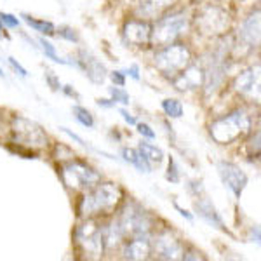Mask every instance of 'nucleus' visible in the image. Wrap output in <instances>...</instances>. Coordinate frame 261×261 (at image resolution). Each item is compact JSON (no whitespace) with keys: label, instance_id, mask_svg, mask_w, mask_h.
<instances>
[{"label":"nucleus","instance_id":"nucleus-15","mask_svg":"<svg viewBox=\"0 0 261 261\" xmlns=\"http://www.w3.org/2000/svg\"><path fill=\"white\" fill-rule=\"evenodd\" d=\"M239 39L247 47H256L259 44V11L256 9L242 21L239 28Z\"/></svg>","mask_w":261,"mask_h":261},{"label":"nucleus","instance_id":"nucleus-35","mask_svg":"<svg viewBox=\"0 0 261 261\" xmlns=\"http://www.w3.org/2000/svg\"><path fill=\"white\" fill-rule=\"evenodd\" d=\"M125 75H130V77H133L134 81H140V68H138L136 65H130L129 70L125 71Z\"/></svg>","mask_w":261,"mask_h":261},{"label":"nucleus","instance_id":"nucleus-16","mask_svg":"<svg viewBox=\"0 0 261 261\" xmlns=\"http://www.w3.org/2000/svg\"><path fill=\"white\" fill-rule=\"evenodd\" d=\"M202 81H204V73L199 66H190L188 65L187 68H183L178 73V77L174 79V87L178 91H190L199 87Z\"/></svg>","mask_w":261,"mask_h":261},{"label":"nucleus","instance_id":"nucleus-40","mask_svg":"<svg viewBox=\"0 0 261 261\" xmlns=\"http://www.w3.org/2000/svg\"><path fill=\"white\" fill-rule=\"evenodd\" d=\"M63 91H65V94H68V96H75V98H79L77 92H75L73 89H71V86H65V87H63Z\"/></svg>","mask_w":261,"mask_h":261},{"label":"nucleus","instance_id":"nucleus-13","mask_svg":"<svg viewBox=\"0 0 261 261\" xmlns=\"http://www.w3.org/2000/svg\"><path fill=\"white\" fill-rule=\"evenodd\" d=\"M235 91L247 98H259V66H252L237 75L233 84Z\"/></svg>","mask_w":261,"mask_h":261},{"label":"nucleus","instance_id":"nucleus-28","mask_svg":"<svg viewBox=\"0 0 261 261\" xmlns=\"http://www.w3.org/2000/svg\"><path fill=\"white\" fill-rule=\"evenodd\" d=\"M167 181H171V183H178V181H179L178 164H176L174 159H169V169H167Z\"/></svg>","mask_w":261,"mask_h":261},{"label":"nucleus","instance_id":"nucleus-27","mask_svg":"<svg viewBox=\"0 0 261 261\" xmlns=\"http://www.w3.org/2000/svg\"><path fill=\"white\" fill-rule=\"evenodd\" d=\"M0 24L14 30V28L19 27V19L16 18V16L9 14V12H0Z\"/></svg>","mask_w":261,"mask_h":261},{"label":"nucleus","instance_id":"nucleus-9","mask_svg":"<svg viewBox=\"0 0 261 261\" xmlns=\"http://www.w3.org/2000/svg\"><path fill=\"white\" fill-rule=\"evenodd\" d=\"M218 172H220L223 183L228 190L233 193L237 199H241L244 188L247 185V174L244 172L241 167L235 166L231 162H218Z\"/></svg>","mask_w":261,"mask_h":261},{"label":"nucleus","instance_id":"nucleus-24","mask_svg":"<svg viewBox=\"0 0 261 261\" xmlns=\"http://www.w3.org/2000/svg\"><path fill=\"white\" fill-rule=\"evenodd\" d=\"M73 113H75V119H77L84 127H94V119H92V113L89 110H86V108L79 107V105H75L73 107Z\"/></svg>","mask_w":261,"mask_h":261},{"label":"nucleus","instance_id":"nucleus-7","mask_svg":"<svg viewBox=\"0 0 261 261\" xmlns=\"http://www.w3.org/2000/svg\"><path fill=\"white\" fill-rule=\"evenodd\" d=\"M188 30V18L183 12H172L157 21L155 28L151 30V42L157 45L172 44L181 33Z\"/></svg>","mask_w":261,"mask_h":261},{"label":"nucleus","instance_id":"nucleus-38","mask_svg":"<svg viewBox=\"0 0 261 261\" xmlns=\"http://www.w3.org/2000/svg\"><path fill=\"white\" fill-rule=\"evenodd\" d=\"M98 105L103 108H112V107H115L117 103L113 99H98Z\"/></svg>","mask_w":261,"mask_h":261},{"label":"nucleus","instance_id":"nucleus-25","mask_svg":"<svg viewBox=\"0 0 261 261\" xmlns=\"http://www.w3.org/2000/svg\"><path fill=\"white\" fill-rule=\"evenodd\" d=\"M39 44L42 45V50L45 53V56L49 58V60H53L54 63H61V65H66V61L65 60H61L60 56H58V53H56V47H54L50 42H47L45 39H39Z\"/></svg>","mask_w":261,"mask_h":261},{"label":"nucleus","instance_id":"nucleus-21","mask_svg":"<svg viewBox=\"0 0 261 261\" xmlns=\"http://www.w3.org/2000/svg\"><path fill=\"white\" fill-rule=\"evenodd\" d=\"M23 19L27 21L28 27H32L33 30L39 32V33H44V35H54V32H56V27H54L50 21L35 19V18H32V16H27V14H23Z\"/></svg>","mask_w":261,"mask_h":261},{"label":"nucleus","instance_id":"nucleus-32","mask_svg":"<svg viewBox=\"0 0 261 261\" xmlns=\"http://www.w3.org/2000/svg\"><path fill=\"white\" fill-rule=\"evenodd\" d=\"M7 61H9V65L12 66V68H14V71H18V73L21 75V77H27V75H28V71L24 70L23 66H21L19 63L14 60V58H11V56H9V58H7Z\"/></svg>","mask_w":261,"mask_h":261},{"label":"nucleus","instance_id":"nucleus-30","mask_svg":"<svg viewBox=\"0 0 261 261\" xmlns=\"http://www.w3.org/2000/svg\"><path fill=\"white\" fill-rule=\"evenodd\" d=\"M60 37H63V39H66L70 42H79L77 32L71 30V28H60Z\"/></svg>","mask_w":261,"mask_h":261},{"label":"nucleus","instance_id":"nucleus-1","mask_svg":"<svg viewBox=\"0 0 261 261\" xmlns=\"http://www.w3.org/2000/svg\"><path fill=\"white\" fill-rule=\"evenodd\" d=\"M122 200V190L113 183H98L81 199L79 213L84 218L108 214L119 205Z\"/></svg>","mask_w":261,"mask_h":261},{"label":"nucleus","instance_id":"nucleus-14","mask_svg":"<svg viewBox=\"0 0 261 261\" xmlns=\"http://www.w3.org/2000/svg\"><path fill=\"white\" fill-rule=\"evenodd\" d=\"M124 37L133 45H145L151 39V27L146 21L130 19L124 27Z\"/></svg>","mask_w":261,"mask_h":261},{"label":"nucleus","instance_id":"nucleus-10","mask_svg":"<svg viewBox=\"0 0 261 261\" xmlns=\"http://www.w3.org/2000/svg\"><path fill=\"white\" fill-rule=\"evenodd\" d=\"M228 14L218 7H205L197 16V24L204 33H223L228 28Z\"/></svg>","mask_w":261,"mask_h":261},{"label":"nucleus","instance_id":"nucleus-33","mask_svg":"<svg viewBox=\"0 0 261 261\" xmlns=\"http://www.w3.org/2000/svg\"><path fill=\"white\" fill-rule=\"evenodd\" d=\"M171 0H145V6H148V7H151V11H155L157 7H164Z\"/></svg>","mask_w":261,"mask_h":261},{"label":"nucleus","instance_id":"nucleus-19","mask_svg":"<svg viewBox=\"0 0 261 261\" xmlns=\"http://www.w3.org/2000/svg\"><path fill=\"white\" fill-rule=\"evenodd\" d=\"M79 68L86 70L87 75H89L94 82H103L105 77H107V70H105V66L101 65L98 60H94V58L84 56V60H81V63H79Z\"/></svg>","mask_w":261,"mask_h":261},{"label":"nucleus","instance_id":"nucleus-3","mask_svg":"<svg viewBox=\"0 0 261 261\" xmlns=\"http://www.w3.org/2000/svg\"><path fill=\"white\" fill-rule=\"evenodd\" d=\"M192 61V53L185 44H167L155 54L153 63L164 75H178Z\"/></svg>","mask_w":261,"mask_h":261},{"label":"nucleus","instance_id":"nucleus-20","mask_svg":"<svg viewBox=\"0 0 261 261\" xmlns=\"http://www.w3.org/2000/svg\"><path fill=\"white\" fill-rule=\"evenodd\" d=\"M122 157H124L125 162L133 164L138 171L141 172H150L151 171V166L150 162L146 161V157L141 153L140 150H134V148H124L122 150Z\"/></svg>","mask_w":261,"mask_h":261},{"label":"nucleus","instance_id":"nucleus-41","mask_svg":"<svg viewBox=\"0 0 261 261\" xmlns=\"http://www.w3.org/2000/svg\"><path fill=\"white\" fill-rule=\"evenodd\" d=\"M0 35H2V24H0Z\"/></svg>","mask_w":261,"mask_h":261},{"label":"nucleus","instance_id":"nucleus-8","mask_svg":"<svg viewBox=\"0 0 261 261\" xmlns=\"http://www.w3.org/2000/svg\"><path fill=\"white\" fill-rule=\"evenodd\" d=\"M61 178L66 188H70V190H82V188L89 190V188L99 183L101 176L82 162H68L63 166Z\"/></svg>","mask_w":261,"mask_h":261},{"label":"nucleus","instance_id":"nucleus-36","mask_svg":"<svg viewBox=\"0 0 261 261\" xmlns=\"http://www.w3.org/2000/svg\"><path fill=\"white\" fill-rule=\"evenodd\" d=\"M47 82L50 84V87H53L54 91H58V89H61V86H60V81H58L56 77H54L53 73H49L47 75Z\"/></svg>","mask_w":261,"mask_h":261},{"label":"nucleus","instance_id":"nucleus-11","mask_svg":"<svg viewBox=\"0 0 261 261\" xmlns=\"http://www.w3.org/2000/svg\"><path fill=\"white\" fill-rule=\"evenodd\" d=\"M225 54L221 50L213 54V58L209 60V65L207 68L204 71V86H205V92L211 94L218 89V87L223 84V79H225V71H226V66H225Z\"/></svg>","mask_w":261,"mask_h":261},{"label":"nucleus","instance_id":"nucleus-37","mask_svg":"<svg viewBox=\"0 0 261 261\" xmlns=\"http://www.w3.org/2000/svg\"><path fill=\"white\" fill-rule=\"evenodd\" d=\"M174 207H176V211H178V213H179V214H181V216H183V218H187V220H188V221H192V220H193V216H192V214H190V213H188V211H187V209L179 207V205H178V204H174Z\"/></svg>","mask_w":261,"mask_h":261},{"label":"nucleus","instance_id":"nucleus-39","mask_svg":"<svg viewBox=\"0 0 261 261\" xmlns=\"http://www.w3.org/2000/svg\"><path fill=\"white\" fill-rule=\"evenodd\" d=\"M251 239H252L251 242H256V244L259 242V228L258 226H256V228H251Z\"/></svg>","mask_w":261,"mask_h":261},{"label":"nucleus","instance_id":"nucleus-4","mask_svg":"<svg viewBox=\"0 0 261 261\" xmlns=\"http://www.w3.org/2000/svg\"><path fill=\"white\" fill-rule=\"evenodd\" d=\"M117 220H119L120 228L124 231V237H127V235L129 237H148L151 226H153L150 214L134 202H130L122 209Z\"/></svg>","mask_w":261,"mask_h":261},{"label":"nucleus","instance_id":"nucleus-23","mask_svg":"<svg viewBox=\"0 0 261 261\" xmlns=\"http://www.w3.org/2000/svg\"><path fill=\"white\" fill-rule=\"evenodd\" d=\"M162 110L171 119H179L183 115V105L178 99H164L162 101Z\"/></svg>","mask_w":261,"mask_h":261},{"label":"nucleus","instance_id":"nucleus-34","mask_svg":"<svg viewBox=\"0 0 261 261\" xmlns=\"http://www.w3.org/2000/svg\"><path fill=\"white\" fill-rule=\"evenodd\" d=\"M120 115H122V119H124L125 122H127V124L129 125H136L138 124V122H136V119H134V117L133 115H130V113L127 112V110H124V108H120Z\"/></svg>","mask_w":261,"mask_h":261},{"label":"nucleus","instance_id":"nucleus-6","mask_svg":"<svg viewBox=\"0 0 261 261\" xmlns=\"http://www.w3.org/2000/svg\"><path fill=\"white\" fill-rule=\"evenodd\" d=\"M11 130L16 145L27 146V148H44V146H47V134L33 120H28L24 117H14Z\"/></svg>","mask_w":261,"mask_h":261},{"label":"nucleus","instance_id":"nucleus-22","mask_svg":"<svg viewBox=\"0 0 261 261\" xmlns=\"http://www.w3.org/2000/svg\"><path fill=\"white\" fill-rule=\"evenodd\" d=\"M140 151L145 155L150 164H161L164 161V151L159 146L151 145V143H140Z\"/></svg>","mask_w":261,"mask_h":261},{"label":"nucleus","instance_id":"nucleus-12","mask_svg":"<svg viewBox=\"0 0 261 261\" xmlns=\"http://www.w3.org/2000/svg\"><path fill=\"white\" fill-rule=\"evenodd\" d=\"M151 249H155V252L159 254V258L162 259H183V246L179 244L178 239L174 235H171V231H162L157 235Z\"/></svg>","mask_w":261,"mask_h":261},{"label":"nucleus","instance_id":"nucleus-29","mask_svg":"<svg viewBox=\"0 0 261 261\" xmlns=\"http://www.w3.org/2000/svg\"><path fill=\"white\" fill-rule=\"evenodd\" d=\"M138 133L141 134L143 138H146V140H155V130L150 127L148 124H138Z\"/></svg>","mask_w":261,"mask_h":261},{"label":"nucleus","instance_id":"nucleus-26","mask_svg":"<svg viewBox=\"0 0 261 261\" xmlns=\"http://www.w3.org/2000/svg\"><path fill=\"white\" fill-rule=\"evenodd\" d=\"M110 94H112V99L115 101V103L129 105V94L125 92V89H122V87H119V86L110 87Z\"/></svg>","mask_w":261,"mask_h":261},{"label":"nucleus","instance_id":"nucleus-2","mask_svg":"<svg viewBox=\"0 0 261 261\" xmlns=\"http://www.w3.org/2000/svg\"><path fill=\"white\" fill-rule=\"evenodd\" d=\"M251 127V119L244 110H235L211 124V136L220 145H228L246 134Z\"/></svg>","mask_w":261,"mask_h":261},{"label":"nucleus","instance_id":"nucleus-31","mask_svg":"<svg viewBox=\"0 0 261 261\" xmlns=\"http://www.w3.org/2000/svg\"><path fill=\"white\" fill-rule=\"evenodd\" d=\"M110 79L113 81V84H115V86L124 87V84H125V73H124V71H112Z\"/></svg>","mask_w":261,"mask_h":261},{"label":"nucleus","instance_id":"nucleus-17","mask_svg":"<svg viewBox=\"0 0 261 261\" xmlns=\"http://www.w3.org/2000/svg\"><path fill=\"white\" fill-rule=\"evenodd\" d=\"M124 258L125 259H148L151 254V242L148 237H133L124 247Z\"/></svg>","mask_w":261,"mask_h":261},{"label":"nucleus","instance_id":"nucleus-5","mask_svg":"<svg viewBox=\"0 0 261 261\" xmlns=\"http://www.w3.org/2000/svg\"><path fill=\"white\" fill-rule=\"evenodd\" d=\"M75 242L79 249L89 258H99L105 251L103 241V226H99L91 218H86V221L81 223L75 230Z\"/></svg>","mask_w":261,"mask_h":261},{"label":"nucleus","instance_id":"nucleus-18","mask_svg":"<svg viewBox=\"0 0 261 261\" xmlns=\"http://www.w3.org/2000/svg\"><path fill=\"white\" fill-rule=\"evenodd\" d=\"M195 211L197 214L204 220L207 225L214 226V228L225 230V223H223L220 213L216 211V207L213 205V202L209 199H199L195 202Z\"/></svg>","mask_w":261,"mask_h":261}]
</instances>
